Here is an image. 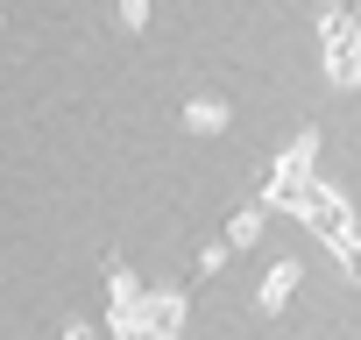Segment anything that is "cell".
Segmentation results:
<instances>
[{
	"mask_svg": "<svg viewBox=\"0 0 361 340\" xmlns=\"http://www.w3.org/2000/svg\"><path fill=\"white\" fill-rule=\"evenodd\" d=\"M185 128H192V135H220V128H227V107H220V99H192V107H185Z\"/></svg>",
	"mask_w": 361,
	"mask_h": 340,
	"instance_id": "obj_4",
	"label": "cell"
},
{
	"mask_svg": "<svg viewBox=\"0 0 361 340\" xmlns=\"http://www.w3.org/2000/svg\"><path fill=\"white\" fill-rule=\"evenodd\" d=\"M319 43H326V78H333V85H354V78H361V22H354L347 8H326Z\"/></svg>",
	"mask_w": 361,
	"mask_h": 340,
	"instance_id": "obj_2",
	"label": "cell"
},
{
	"mask_svg": "<svg viewBox=\"0 0 361 340\" xmlns=\"http://www.w3.org/2000/svg\"><path fill=\"white\" fill-rule=\"evenodd\" d=\"M64 340H92V326H71V333H64Z\"/></svg>",
	"mask_w": 361,
	"mask_h": 340,
	"instance_id": "obj_7",
	"label": "cell"
},
{
	"mask_svg": "<svg viewBox=\"0 0 361 340\" xmlns=\"http://www.w3.org/2000/svg\"><path fill=\"white\" fill-rule=\"evenodd\" d=\"M340 255H347V269H354V277H361V234H354V241H347V248H340Z\"/></svg>",
	"mask_w": 361,
	"mask_h": 340,
	"instance_id": "obj_6",
	"label": "cell"
},
{
	"mask_svg": "<svg viewBox=\"0 0 361 340\" xmlns=\"http://www.w3.org/2000/svg\"><path fill=\"white\" fill-rule=\"evenodd\" d=\"M298 277H305V269H298V262L283 255V262H276V269L262 277V291H255V305H262V312H283V305H290V291H298Z\"/></svg>",
	"mask_w": 361,
	"mask_h": 340,
	"instance_id": "obj_3",
	"label": "cell"
},
{
	"mask_svg": "<svg viewBox=\"0 0 361 340\" xmlns=\"http://www.w3.org/2000/svg\"><path fill=\"white\" fill-rule=\"evenodd\" d=\"M177 319H185V298L177 291H156V298L121 291L114 298V340H177Z\"/></svg>",
	"mask_w": 361,
	"mask_h": 340,
	"instance_id": "obj_1",
	"label": "cell"
},
{
	"mask_svg": "<svg viewBox=\"0 0 361 340\" xmlns=\"http://www.w3.org/2000/svg\"><path fill=\"white\" fill-rule=\"evenodd\" d=\"M262 241V213L248 206V213H234V227H227V248H255Z\"/></svg>",
	"mask_w": 361,
	"mask_h": 340,
	"instance_id": "obj_5",
	"label": "cell"
}]
</instances>
